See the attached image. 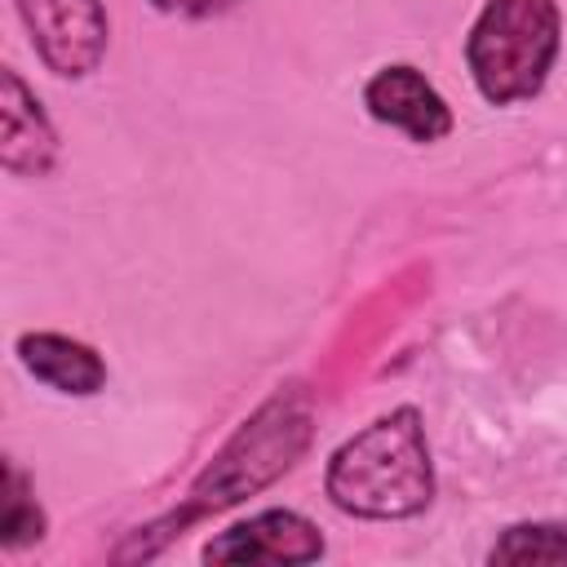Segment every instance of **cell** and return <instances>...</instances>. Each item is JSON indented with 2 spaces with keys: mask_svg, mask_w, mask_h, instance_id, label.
I'll use <instances>...</instances> for the list:
<instances>
[{
  "mask_svg": "<svg viewBox=\"0 0 567 567\" xmlns=\"http://www.w3.org/2000/svg\"><path fill=\"white\" fill-rule=\"evenodd\" d=\"M328 496L359 518H412L434 496L430 447L416 408H394L328 461Z\"/></svg>",
  "mask_w": 567,
  "mask_h": 567,
  "instance_id": "obj_1",
  "label": "cell"
},
{
  "mask_svg": "<svg viewBox=\"0 0 567 567\" xmlns=\"http://www.w3.org/2000/svg\"><path fill=\"white\" fill-rule=\"evenodd\" d=\"M558 31L554 0H487L465 44L478 93L496 106L536 97L558 58Z\"/></svg>",
  "mask_w": 567,
  "mask_h": 567,
  "instance_id": "obj_2",
  "label": "cell"
},
{
  "mask_svg": "<svg viewBox=\"0 0 567 567\" xmlns=\"http://www.w3.org/2000/svg\"><path fill=\"white\" fill-rule=\"evenodd\" d=\"M306 443H310L306 408L297 399H270L252 421H244V430L226 443V452L190 487V505L177 514V527L208 509H226V505L252 496L257 487L275 483L306 452Z\"/></svg>",
  "mask_w": 567,
  "mask_h": 567,
  "instance_id": "obj_3",
  "label": "cell"
},
{
  "mask_svg": "<svg viewBox=\"0 0 567 567\" xmlns=\"http://www.w3.org/2000/svg\"><path fill=\"white\" fill-rule=\"evenodd\" d=\"M35 53L58 75H89L106 53V13L97 0H18Z\"/></svg>",
  "mask_w": 567,
  "mask_h": 567,
  "instance_id": "obj_4",
  "label": "cell"
},
{
  "mask_svg": "<svg viewBox=\"0 0 567 567\" xmlns=\"http://www.w3.org/2000/svg\"><path fill=\"white\" fill-rule=\"evenodd\" d=\"M323 536L292 509H266L204 545V563H315Z\"/></svg>",
  "mask_w": 567,
  "mask_h": 567,
  "instance_id": "obj_5",
  "label": "cell"
},
{
  "mask_svg": "<svg viewBox=\"0 0 567 567\" xmlns=\"http://www.w3.org/2000/svg\"><path fill=\"white\" fill-rule=\"evenodd\" d=\"M363 106L372 111V120H381L390 128H403L412 142H439L452 128L447 102L434 93V84L416 66L377 71L363 89Z\"/></svg>",
  "mask_w": 567,
  "mask_h": 567,
  "instance_id": "obj_6",
  "label": "cell"
},
{
  "mask_svg": "<svg viewBox=\"0 0 567 567\" xmlns=\"http://www.w3.org/2000/svg\"><path fill=\"white\" fill-rule=\"evenodd\" d=\"M4 84V102H0V164L18 177H44L53 168V155H58V137H53V124L44 120L40 102L31 97V89L4 71L0 75Z\"/></svg>",
  "mask_w": 567,
  "mask_h": 567,
  "instance_id": "obj_7",
  "label": "cell"
},
{
  "mask_svg": "<svg viewBox=\"0 0 567 567\" xmlns=\"http://www.w3.org/2000/svg\"><path fill=\"white\" fill-rule=\"evenodd\" d=\"M18 354L35 381L62 394H97L106 385V363L84 341H71L58 332H27L18 341Z\"/></svg>",
  "mask_w": 567,
  "mask_h": 567,
  "instance_id": "obj_8",
  "label": "cell"
},
{
  "mask_svg": "<svg viewBox=\"0 0 567 567\" xmlns=\"http://www.w3.org/2000/svg\"><path fill=\"white\" fill-rule=\"evenodd\" d=\"M492 563H567V523H518L487 554Z\"/></svg>",
  "mask_w": 567,
  "mask_h": 567,
  "instance_id": "obj_9",
  "label": "cell"
},
{
  "mask_svg": "<svg viewBox=\"0 0 567 567\" xmlns=\"http://www.w3.org/2000/svg\"><path fill=\"white\" fill-rule=\"evenodd\" d=\"M40 532H44V514H40V505L27 496V483H22V474L9 465V487H4V518H0V540H4L9 549H18V545H27V540H40Z\"/></svg>",
  "mask_w": 567,
  "mask_h": 567,
  "instance_id": "obj_10",
  "label": "cell"
},
{
  "mask_svg": "<svg viewBox=\"0 0 567 567\" xmlns=\"http://www.w3.org/2000/svg\"><path fill=\"white\" fill-rule=\"evenodd\" d=\"M151 4L164 13H182V18H213V13L235 9L239 0H151Z\"/></svg>",
  "mask_w": 567,
  "mask_h": 567,
  "instance_id": "obj_11",
  "label": "cell"
}]
</instances>
